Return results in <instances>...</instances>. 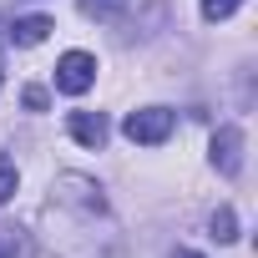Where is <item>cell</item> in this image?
I'll use <instances>...</instances> for the list:
<instances>
[{
    "instance_id": "obj_2",
    "label": "cell",
    "mask_w": 258,
    "mask_h": 258,
    "mask_svg": "<svg viewBox=\"0 0 258 258\" xmlns=\"http://www.w3.org/2000/svg\"><path fill=\"white\" fill-rule=\"evenodd\" d=\"M91 81H96V56H86V51H66V56L56 61V91L81 96Z\"/></svg>"
},
{
    "instance_id": "obj_12",
    "label": "cell",
    "mask_w": 258,
    "mask_h": 258,
    "mask_svg": "<svg viewBox=\"0 0 258 258\" xmlns=\"http://www.w3.org/2000/svg\"><path fill=\"white\" fill-rule=\"evenodd\" d=\"M21 101H26L31 111H46V101H51V96H46L41 86H26V91H21Z\"/></svg>"
},
{
    "instance_id": "obj_7",
    "label": "cell",
    "mask_w": 258,
    "mask_h": 258,
    "mask_svg": "<svg viewBox=\"0 0 258 258\" xmlns=\"http://www.w3.org/2000/svg\"><path fill=\"white\" fill-rule=\"evenodd\" d=\"M213 238H218V243H233V238H238V213H233V208H218V213H213Z\"/></svg>"
},
{
    "instance_id": "obj_6",
    "label": "cell",
    "mask_w": 258,
    "mask_h": 258,
    "mask_svg": "<svg viewBox=\"0 0 258 258\" xmlns=\"http://www.w3.org/2000/svg\"><path fill=\"white\" fill-rule=\"evenodd\" d=\"M51 31H56V26H51L46 16H26V21H16V26H11V41H16V46H41Z\"/></svg>"
},
{
    "instance_id": "obj_3",
    "label": "cell",
    "mask_w": 258,
    "mask_h": 258,
    "mask_svg": "<svg viewBox=\"0 0 258 258\" xmlns=\"http://www.w3.org/2000/svg\"><path fill=\"white\" fill-rule=\"evenodd\" d=\"M56 203H66V208H81V213H106V198H101V187H96L91 177H81V172H66V177L56 182Z\"/></svg>"
},
{
    "instance_id": "obj_10",
    "label": "cell",
    "mask_w": 258,
    "mask_h": 258,
    "mask_svg": "<svg viewBox=\"0 0 258 258\" xmlns=\"http://www.w3.org/2000/svg\"><path fill=\"white\" fill-rule=\"evenodd\" d=\"M0 258H26V243L16 238V228H0Z\"/></svg>"
},
{
    "instance_id": "obj_9",
    "label": "cell",
    "mask_w": 258,
    "mask_h": 258,
    "mask_svg": "<svg viewBox=\"0 0 258 258\" xmlns=\"http://www.w3.org/2000/svg\"><path fill=\"white\" fill-rule=\"evenodd\" d=\"M243 0H203V21H228Z\"/></svg>"
},
{
    "instance_id": "obj_11",
    "label": "cell",
    "mask_w": 258,
    "mask_h": 258,
    "mask_svg": "<svg viewBox=\"0 0 258 258\" xmlns=\"http://www.w3.org/2000/svg\"><path fill=\"white\" fill-rule=\"evenodd\" d=\"M16 198V162L0 157V203H11Z\"/></svg>"
},
{
    "instance_id": "obj_4",
    "label": "cell",
    "mask_w": 258,
    "mask_h": 258,
    "mask_svg": "<svg viewBox=\"0 0 258 258\" xmlns=\"http://www.w3.org/2000/svg\"><path fill=\"white\" fill-rule=\"evenodd\" d=\"M213 167L223 177L243 172V126H218V132H213Z\"/></svg>"
},
{
    "instance_id": "obj_8",
    "label": "cell",
    "mask_w": 258,
    "mask_h": 258,
    "mask_svg": "<svg viewBox=\"0 0 258 258\" xmlns=\"http://www.w3.org/2000/svg\"><path fill=\"white\" fill-rule=\"evenodd\" d=\"M81 11L96 16V21H116V16L126 11V0H81Z\"/></svg>"
},
{
    "instance_id": "obj_13",
    "label": "cell",
    "mask_w": 258,
    "mask_h": 258,
    "mask_svg": "<svg viewBox=\"0 0 258 258\" xmlns=\"http://www.w3.org/2000/svg\"><path fill=\"white\" fill-rule=\"evenodd\" d=\"M172 258H203V253H192V248H177V253H172Z\"/></svg>"
},
{
    "instance_id": "obj_5",
    "label": "cell",
    "mask_w": 258,
    "mask_h": 258,
    "mask_svg": "<svg viewBox=\"0 0 258 258\" xmlns=\"http://www.w3.org/2000/svg\"><path fill=\"white\" fill-rule=\"evenodd\" d=\"M71 137L81 142V147H91V152H101L106 147V137H111V126H106V116L101 111H71Z\"/></svg>"
},
{
    "instance_id": "obj_1",
    "label": "cell",
    "mask_w": 258,
    "mask_h": 258,
    "mask_svg": "<svg viewBox=\"0 0 258 258\" xmlns=\"http://www.w3.org/2000/svg\"><path fill=\"white\" fill-rule=\"evenodd\" d=\"M121 132H126V142H137V147H157V142L172 137V111L167 106H142V111H132L121 121Z\"/></svg>"
}]
</instances>
